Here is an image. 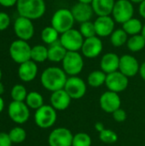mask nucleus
<instances>
[{"mask_svg":"<svg viewBox=\"0 0 145 146\" xmlns=\"http://www.w3.org/2000/svg\"><path fill=\"white\" fill-rule=\"evenodd\" d=\"M71 100L72 98L64 89L53 92L50 98V105L56 111H62L67 110L71 104Z\"/></svg>","mask_w":145,"mask_h":146,"instance_id":"obj_18","label":"nucleus"},{"mask_svg":"<svg viewBox=\"0 0 145 146\" xmlns=\"http://www.w3.org/2000/svg\"><path fill=\"white\" fill-rule=\"evenodd\" d=\"M10 25V17L4 12H0V31L6 30Z\"/></svg>","mask_w":145,"mask_h":146,"instance_id":"obj_36","label":"nucleus"},{"mask_svg":"<svg viewBox=\"0 0 145 146\" xmlns=\"http://www.w3.org/2000/svg\"><path fill=\"white\" fill-rule=\"evenodd\" d=\"M31 50L32 47L29 44L21 39L13 41L9 50L11 59L18 64H21L31 60Z\"/></svg>","mask_w":145,"mask_h":146,"instance_id":"obj_5","label":"nucleus"},{"mask_svg":"<svg viewBox=\"0 0 145 146\" xmlns=\"http://www.w3.org/2000/svg\"><path fill=\"white\" fill-rule=\"evenodd\" d=\"M4 90H5V88H4V86L3 85V83L0 81V96H2L3 94V92H4Z\"/></svg>","mask_w":145,"mask_h":146,"instance_id":"obj_44","label":"nucleus"},{"mask_svg":"<svg viewBox=\"0 0 145 146\" xmlns=\"http://www.w3.org/2000/svg\"><path fill=\"white\" fill-rule=\"evenodd\" d=\"M68 50L62 45L60 39L48 48V60L52 62H62Z\"/></svg>","mask_w":145,"mask_h":146,"instance_id":"obj_23","label":"nucleus"},{"mask_svg":"<svg viewBox=\"0 0 145 146\" xmlns=\"http://www.w3.org/2000/svg\"><path fill=\"white\" fill-rule=\"evenodd\" d=\"M31 60L36 63L44 62L48 60V48L42 44H37L32 47Z\"/></svg>","mask_w":145,"mask_h":146,"instance_id":"obj_26","label":"nucleus"},{"mask_svg":"<svg viewBox=\"0 0 145 146\" xmlns=\"http://www.w3.org/2000/svg\"><path fill=\"white\" fill-rule=\"evenodd\" d=\"M72 146H91V138L86 133H78L73 135Z\"/></svg>","mask_w":145,"mask_h":146,"instance_id":"obj_33","label":"nucleus"},{"mask_svg":"<svg viewBox=\"0 0 145 146\" xmlns=\"http://www.w3.org/2000/svg\"><path fill=\"white\" fill-rule=\"evenodd\" d=\"M99 139L105 144H114L118 140V135L116 133L110 129H104L99 133Z\"/></svg>","mask_w":145,"mask_h":146,"instance_id":"obj_35","label":"nucleus"},{"mask_svg":"<svg viewBox=\"0 0 145 146\" xmlns=\"http://www.w3.org/2000/svg\"><path fill=\"white\" fill-rule=\"evenodd\" d=\"M122 25H123L122 29L130 36L140 34L142 33V29L144 26V24L141 22L140 20L133 17L128 20L127 21H126L125 23H123Z\"/></svg>","mask_w":145,"mask_h":146,"instance_id":"obj_24","label":"nucleus"},{"mask_svg":"<svg viewBox=\"0 0 145 146\" xmlns=\"http://www.w3.org/2000/svg\"><path fill=\"white\" fill-rule=\"evenodd\" d=\"M129 78L124 75L119 70L111 74H107L105 85L109 91L120 93L124 92L129 84Z\"/></svg>","mask_w":145,"mask_h":146,"instance_id":"obj_13","label":"nucleus"},{"mask_svg":"<svg viewBox=\"0 0 145 146\" xmlns=\"http://www.w3.org/2000/svg\"><path fill=\"white\" fill-rule=\"evenodd\" d=\"M62 62V69L69 76H77L84 68V60L78 51H68Z\"/></svg>","mask_w":145,"mask_h":146,"instance_id":"obj_6","label":"nucleus"},{"mask_svg":"<svg viewBox=\"0 0 145 146\" xmlns=\"http://www.w3.org/2000/svg\"><path fill=\"white\" fill-rule=\"evenodd\" d=\"M115 21L110 15L98 16L94 21V26L98 37H108L115 31Z\"/></svg>","mask_w":145,"mask_h":146,"instance_id":"obj_17","label":"nucleus"},{"mask_svg":"<svg viewBox=\"0 0 145 146\" xmlns=\"http://www.w3.org/2000/svg\"><path fill=\"white\" fill-rule=\"evenodd\" d=\"M115 3V0H93L91 5L97 16H106L112 14Z\"/></svg>","mask_w":145,"mask_h":146,"instance_id":"obj_22","label":"nucleus"},{"mask_svg":"<svg viewBox=\"0 0 145 146\" xmlns=\"http://www.w3.org/2000/svg\"><path fill=\"white\" fill-rule=\"evenodd\" d=\"M95 129L98 132V133H101L102 131H103L105 128H104V125L103 123L102 122H97L95 124Z\"/></svg>","mask_w":145,"mask_h":146,"instance_id":"obj_42","label":"nucleus"},{"mask_svg":"<svg viewBox=\"0 0 145 146\" xmlns=\"http://www.w3.org/2000/svg\"><path fill=\"white\" fill-rule=\"evenodd\" d=\"M2 76H3V74H2V70H1V68H0V81H1V80H2Z\"/></svg>","mask_w":145,"mask_h":146,"instance_id":"obj_48","label":"nucleus"},{"mask_svg":"<svg viewBox=\"0 0 145 146\" xmlns=\"http://www.w3.org/2000/svg\"><path fill=\"white\" fill-rule=\"evenodd\" d=\"M16 9L20 16L37 20L44 15L46 5L44 0H18Z\"/></svg>","mask_w":145,"mask_h":146,"instance_id":"obj_2","label":"nucleus"},{"mask_svg":"<svg viewBox=\"0 0 145 146\" xmlns=\"http://www.w3.org/2000/svg\"><path fill=\"white\" fill-rule=\"evenodd\" d=\"M79 3H85V4H91L93 0H78Z\"/></svg>","mask_w":145,"mask_h":146,"instance_id":"obj_45","label":"nucleus"},{"mask_svg":"<svg viewBox=\"0 0 145 146\" xmlns=\"http://www.w3.org/2000/svg\"><path fill=\"white\" fill-rule=\"evenodd\" d=\"M3 109H4V100H3V98L0 96V114L3 112Z\"/></svg>","mask_w":145,"mask_h":146,"instance_id":"obj_43","label":"nucleus"},{"mask_svg":"<svg viewBox=\"0 0 145 146\" xmlns=\"http://www.w3.org/2000/svg\"><path fill=\"white\" fill-rule=\"evenodd\" d=\"M79 31L80 32V33L82 34V36L85 38H88L97 36L94 22H91V21L81 23Z\"/></svg>","mask_w":145,"mask_h":146,"instance_id":"obj_34","label":"nucleus"},{"mask_svg":"<svg viewBox=\"0 0 145 146\" xmlns=\"http://www.w3.org/2000/svg\"><path fill=\"white\" fill-rule=\"evenodd\" d=\"M28 92L26 88L23 85H15L10 92V96L13 101L16 102H25Z\"/></svg>","mask_w":145,"mask_h":146,"instance_id":"obj_32","label":"nucleus"},{"mask_svg":"<svg viewBox=\"0 0 145 146\" xmlns=\"http://www.w3.org/2000/svg\"><path fill=\"white\" fill-rule=\"evenodd\" d=\"M103 44L98 36L85 38L81 51L84 56L87 58H96L103 51Z\"/></svg>","mask_w":145,"mask_h":146,"instance_id":"obj_15","label":"nucleus"},{"mask_svg":"<svg viewBox=\"0 0 145 146\" xmlns=\"http://www.w3.org/2000/svg\"><path fill=\"white\" fill-rule=\"evenodd\" d=\"M99 104L101 109L109 114H113L115 110L121 108V100L119 93L114 92H103L99 99Z\"/></svg>","mask_w":145,"mask_h":146,"instance_id":"obj_14","label":"nucleus"},{"mask_svg":"<svg viewBox=\"0 0 145 146\" xmlns=\"http://www.w3.org/2000/svg\"><path fill=\"white\" fill-rule=\"evenodd\" d=\"M59 33L52 27H46L41 32V38L44 43L51 45L54 43L57 42L59 39Z\"/></svg>","mask_w":145,"mask_h":146,"instance_id":"obj_29","label":"nucleus"},{"mask_svg":"<svg viewBox=\"0 0 145 146\" xmlns=\"http://www.w3.org/2000/svg\"><path fill=\"white\" fill-rule=\"evenodd\" d=\"M134 7L130 0H117L115 3L112 15L115 22L123 24L133 17Z\"/></svg>","mask_w":145,"mask_h":146,"instance_id":"obj_7","label":"nucleus"},{"mask_svg":"<svg viewBox=\"0 0 145 146\" xmlns=\"http://www.w3.org/2000/svg\"><path fill=\"white\" fill-rule=\"evenodd\" d=\"M127 33L121 28L115 30L110 35V42L115 47H121L125 44H126L128 40Z\"/></svg>","mask_w":145,"mask_h":146,"instance_id":"obj_30","label":"nucleus"},{"mask_svg":"<svg viewBox=\"0 0 145 146\" xmlns=\"http://www.w3.org/2000/svg\"><path fill=\"white\" fill-rule=\"evenodd\" d=\"M14 32L18 39L27 41L34 34V26L32 20L19 16L14 22Z\"/></svg>","mask_w":145,"mask_h":146,"instance_id":"obj_11","label":"nucleus"},{"mask_svg":"<svg viewBox=\"0 0 145 146\" xmlns=\"http://www.w3.org/2000/svg\"><path fill=\"white\" fill-rule=\"evenodd\" d=\"M141 34L143 35V37L145 38V23L144 24V26H143V29H142V33H141Z\"/></svg>","mask_w":145,"mask_h":146,"instance_id":"obj_47","label":"nucleus"},{"mask_svg":"<svg viewBox=\"0 0 145 146\" xmlns=\"http://www.w3.org/2000/svg\"><path fill=\"white\" fill-rule=\"evenodd\" d=\"M38 65L35 62L29 60L20 64L18 68V76L23 82H31L37 77Z\"/></svg>","mask_w":145,"mask_h":146,"instance_id":"obj_20","label":"nucleus"},{"mask_svg":"<svg viewBox=\"0 0 145 146\" xmlns=\"http://www.w3.org/2000/svg\"><path fill=\"white\" fill-rule=\"evenodd\" d=\"M67 80V74L62 68L58 67L45 68L40 76V82L43 87L51 92L64 89Z\"/></svg>","mask_w":145,"mask_h":146,"instance_id":"obj_1","label":"nucleus"},{"mask_svg":"<svg viewBox=\"0 0 145 146\" xmlns=\"http://www.w3.org/2000/svg\"><path fill=\"white\" fill-rule=\"evenodd\" d=\"M107 74L102 70H94L87 77V83L90 86L97 88L105 84Z\"/></svg>","mask_w":145,"mask_h":146,"instance_id":"obj_25","label":"nucleus"},{"mask_svg":"<svg viewBox=\"0 0 145 146\" xmlns=\"http://www.w3.org/2000/svg\"><path fill=\"white\" fill-rule=\"evenodd\" d=\"M138 11H139L140 15H141L143 18H144L145 19V0L139 4Z\"/></svg>","mask_w":145,"mask_h":146,"instance_id":"obj_40","label":"nucleus"},{"mask_svg":"<svg viewBox=\"0 0 145 146\" xmlns=\"http://www.w3.org/2000/svg\"><path fill=\"white\" fill-rule=\"evenodd\" d=\"M57 119L56 110L51 105L44 104L34 114L35 124L42 129H48L54 126Z\"/></svg>","mask_w":145,"mask_h":146,"instance_id":"obj_4","label":"nucleus"},{"mask_svg":"<svg viewBox=\"0 0 145 146\" xmlns=\"http://www.w3.org/2000/svg\"><path fill=\"white\" fill-rule=\"evenodd\" d=\"M113 118L115 121L117 122H124L126 120V112L122 110L121 108L118 109L117 110H115L113 114Z\"/></svg>","mask_w":145,"mask_h":146,"instance_id":"obj_37","label":"nucleus"},{"mask_svg":"<svg viewBox=\"0 0 145 146\" xmlns=\"http://www.w3.org/2000/svg\"><path fill=\"white\" fill-rule=\"evenodd\" d=\"M25 103L29 109L37 110L44 105V98L39 92L32 91L28 92Z\"/></svg>","mask_w":145,"mask_h":146,"instance_id":"obj_27","label":"nucleus"},{"mask_svg":"<svg viewBox=\"0 0 145 146\" xmlns=\"http://www.w3.org/2000/svg\"><path fill=\"white\" fill-rule=\"evenodd\" d=\"M73 135L66 127H57L50 132L48 137L50 146H71Z\"/></svg>","mask_w":145,"mask_h":146,"instance_id":"obj_12","label":"nucleus"},{"mask_svg":"<svg viewBox=\"0 0 145 146\" xmlns=\"http://www.w3.org/2000/svg\"><path fill=\"white\" fill-rule=\"evenodd\" d=\"M132 3H141L142 2H144V0H130Z\"/></svg>","mask_w":145,"mask_h":146,"instance_id":"obj_46","label":"nucleus"},{"mask_svg":"<svg viewBox=\"0 0 145 146\" xmlns=\"http://www.w3.org/2000/svg\"><path fill=\"white\" fill-rule=\"evenodd\" d=\"M74 21L75 20L71 9H60L53 14L51 18V26L59 33L62 34L73 28Z\"/></svg>","mask_w":145,"mask_h":146,"instance_id":"obj_3","label":"nucleus"},{"mask_svg":"<svg viewBox=\"0 0 145 146\" xmlns=\"http://www.w3.org/2000/svg\"><path fill=\"white\" fill-rule=\"evenodd\" d=\"M64 90L72 99L82 98L87 91L85 82L78 76H69L64 86Z\"/></svg>","mask_w":145,"mask_h":146,"instance_id":"obj_10","label":"nucleus"},{"mask_svg":"<svg viewBox=\"0 0 145 146\" xmlns=\"http://www.w3.org/2000/svg\"><path fill=\"white\" fill-rule=\"evenodd\" d=\"M18 0H0V5L3 7H12L14 5H16Z\"/></svg>","mask_w":145,"mask_h":146,"instance_id":"obj_39","label":"nucleus"},{"mask_svg":"<svg viewBox=\"0 0 145 146\" xmlns=\"http://www.w3.org/2000/svg\"><path fill=\"white\" fill-rule=\"evenodd\" d=\"M140 64L136 57L132 55H123L120 57L119 71L127 78L134 77L139 73Z\"/></svg>","mask_w":145,"mask_h":146,"instance_id":"obj_16","label":"nucleus"},{"mask_svg":"<svg viewBox=\"0 0 145 146\" xmlns=\"http://www.w3.org/2000/svg\"><path fill=\"white\" fill-rule=\"evenodd\" d=\"M139 74H140L141 78L143 79V80H144L145 81V62H144L140 65Z\"/></svg>","mask_w":145,"mask_h":146,"instance_id":"obj_41","label":"nucleus"},{"mask_svg":"<svg viewBox=\"0 0 145 146\" xmlns=\"http://www.w3.org/2000/svg\"><path fill=\"white\" fill-rule=\"evenodd\" d=\"M71 12L73 15L75 21L79 22L80 24L85 21H89L94 14L93 9L91 4H85L82 3H78L73 6Z\"/></svg>","mask_w":145,"mask_h":146,"instance_id":"obj_19","label":"nucleus"},{"mask_svg":"<svg viewBox=\"0 0 145 146\" xmlns=\"http://www.w3.org/2000/svg\"><path fill=\"white\" fill-rule=\"evenodd\" d=\"M8 115L16 124L26 123L30 117V109L25 102L12 101L8 106Z\"/></svg>","mask_w":145,"mask_h":146,"instance_id":"obj_9","label":"nucleus"},{"mask_svg":"<svg viewBox=\"0 0 145 146\" xmlns=\"http://www.w3.org/2000/svg\"><path fill=\"white\" fill-rule=\"evenodd\" d=\"M119 65H120V56L113 52H109L104 54L100 61V68L106 74L118 71Z\"/></svg>","mask_w":145,"mask_h":146,"instance_id":"obj_21","label":"nucleus"},{"mask_svg":"<svg viewBox=\"0 0 145 146\" xmlns=\"http://www.w3.org/2000/svg\"><path fill=\"white\" fill-rule=\"evenodd\" d=\"M71 146H72V145H71Z\"/></svg>","mask_w":145,"mask_h":146,"instance_id":"obj_49","label":"nucleus"},{"mask_svg":"<svg viewBox=\"0 0 145 146\" xmlns=\"http://www.w3.org/2000/svg\"><path fill=\"white\" fill-rule=\"evenodd\" d=\"M85 38L82 36L80 32L76 29H70L60 37V42L62 45L68 51H79L81 50Z\"/></svg>","mask_w":145,"mask_h":146,"instance_id":"obj_8","label":"nucleus"},{"mask_svg":"<svg viewBox=\"0 0 145 146\" xmlns=\"http://www.w3.org/2000/svg\"><path fill=\"white\" fill-rule=\"evenodd\" d=\"M12 144L8 133H0V146H11Z\"/></svg>","mask_w":145,"mask_h":146,"instance_id":"obj_38","label":"nucleus"},{"mask_svg":"<svg viewBox=\"0 0 145 146\" xmlns=\"http://www.w3.org/2000/svg\"><path fill=\"white\" fill-rule=\"evenodd\" d=\"M10 140L13 144L23 143L26 139V132L21 127H15L8 133Z\"/></svg>","mask_w":145,"mask_h":146,"instance_id":"obj_31","label":"nucleus"},{"mask_svg":"<svg viewBox=\"0 0 145 146\" xmlns=\"http://www.w3.org/2000/svg\"><path fill=\"white\" fill-rule=\"evenodd\" d=\"M126 45L132 52H138L145 47V38L141 33L131 36L126 42Z\"/></svg>","mask_w":145,"mask_h":146,"instance_id":"obj_28","label":"nucleus"}]
</instances>
